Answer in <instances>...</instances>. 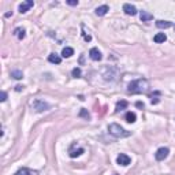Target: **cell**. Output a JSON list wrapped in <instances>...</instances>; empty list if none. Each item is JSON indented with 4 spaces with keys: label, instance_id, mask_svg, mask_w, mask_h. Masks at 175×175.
<instances>
[{
    "label": "cell",
    "instance_id": "18",
    "mask_svg": "<svg viewBox=\"0 0 175 175\" xmlns=\"http://www.w3.org/2000/svg\"><path fill=\"white\" fill-rule=\"evenodd\" d=\"M25 33H26V32H25L23 27H17V29L14 30V34H15L17 37H18L19 40H23V39H25V36H26Z\"/></svg>",
    "mask_w": 175,
    "mask_h": 175
},
{
    "label": "cell",
    "instance_id": "31",
    "mask_svg": "<svg viewBox=\"0 0 175 175\" xmlns=\"http://www.w3.org/2000/svg\"><path fill=\"white\" fill-rule=\"evenodd\" d=\"M115 175H116V174H115Z\"/></svg>",
    "mask_w": 175,
    "mask_h": 175
},
{
    "label": "cell",
    "instance_id": "5",
    "mask_svg": "<svg viewBox=\"0 0 175 175\" xmlns=\"http://www.w3.org/2000/svg\"><path fill=\"white\" fill-rule=\"evenodd\" d=\"M170 153V149L168 148H159L156 151V153H155V159H156L157 161H163L164 159H167V156H168Z\"/></svg>",
    "mask_w": 175,
    "mask_h": 175
},
{
    "label": "cell",
    "instance_id": "7",
    "mask_svg": "<svg viewBox=\"0 0 175 175\" xmlns=\"http://www.w3.org/2000/svg\"><path fill=\"white\" fill-rule=\"evenodd\" d=\"M89 56L92 60H95V62H98V60L103 59V55H101V52L98 51V48H92V49L89 51Z\"/></svg>",
    "mask_w": 175,
    "mask_h": 175
},
{
    "label": "cell",
    "instance_id": "21",
    "mask_svg": "<svg viewBox=\"0 0 175 175\" xmlns=\"http://www.w3.org/2000/svg\"><path fill=\"white\" fill-rule=\"evenodd\" d=\"M11 77L15 78V80H22V78H23V73H22L21 70H12Z\"/></svg>",
    "mask_w": 175,
    "mask_h": 175
},
{
    "label": "cell",
    "instance_id": "9",
    "mask_svg": "<svg viewBox=\"0 0 175 175\" xmlns=\"http://www.w3.org/2000/svg\"><path fill=\"white\" fill-rule=\"evenodd\" d=\"M34 6V3H33V0H27V2H25V3L19 4V12L21 14H25V12H27L32 7Z\"/></svg>",
    "mask_w": 175,
    "mask_h": 175
},
{
    "label": "cell",
    "instance_id": "25",
    "mask_svg": "<svg viewBox=\"0 0 175 175\" xmlns=\"http://www.w3.org/2000/svg\"><path fill=\"white\" fill-rule=\"evenodd\" d=\"M83 39H85V41H90V40H92V36H90V34H86V33L83 32Z\"/></svg>",
    "mask_w": 175,
    "mask_h": 175
},
{
    "label": "cell",
    "instance_id": "29",
    "mask_svg": "<svg viewBox=\"0 0 175 175\" xmlns=\"http://www.w3.org/2000/svg\"><path fill=\"white\" fill-rule=\"evenodd\" d=\"M15 90H17V92H21V90H23V86H22V85H17V86H15Z\"/></svg>",
    "mask_w": 175,
    "mask_h": 175
},
{
    "label": "cell",
    "instance_id": "30",
    "mask_svg": "<svg viewBox=\"0 0 175 175\" xmlns=\"http://www.w3.org/2000/svg\"><path fill=\"white\" fill-rule=\"evenodd\" d=\"M174 29H175V26H174Z\"/></svg>",
    "mask_w": 175,
    "mask_h": 175
},
{
    "label": "cell",
    "instance_id": "6",
    "mask_svg": "<svg viewBox=\"0 0 175 175\" xmlns=\"http://www.w3.org/2000/svg\"><path fill=\"white\" fill-rule=\"evenodd\" d=\"M116 163H118L119 166L126 167L131 163V159H130V156H127L126 153H120L118 157H116Z\"/></svg>",
    "mask_w": 175,
    "mask_h": 175
},
{
    "label": "cell",
    "instance_id": "3",
    "mask_svg": "<svg viewBox=\"0 0 175 175\" xmlns=\"http://www.w3.org/2000/svg\"><path fill=\"white\" fill-rule=\"evenodd\" d=\"M30 107L33 108V111L37 114H41V112H45L51 108V105L47 103L45 100H41V98H36V100H33L30 103Z\"/></svg>",
    "mask_w": 175,
    "mask_h": 175
},
{
    "label": "cell",
    "instance_id": "2",
    "mask_svg": "<svg viewBox=\"0 0 175 175\" xmlns=\"http://www.w3.org/2000/svg\"><path fill=\"white\" fill-rule=\"evenodd\" d=\"M108 133H110L111 136H114L115 138H126V137L131 136V131L123 129L120 125H118V123H111V125L108 126Z\"/></svg>",
    "mask_w": 175,
    "mask_h": 175
},
{
    "label": "cell",
    "instance_id": "27",
    "mask_svg": "<svg viewBox=\"0 0 175 175\" xmlns=\"http://www.w3.org/2000/svg\"><path fill=\"white\" fill-rule=\"evenodd\" d=\"M136 105H137V107H138V108H144V107H145L142 101H137V103H136Z\"/></svg>",
    "mask_w": 175,
    "mask_h": 175
},
{
    "label": "cell",
    "instance_id": "15",
    "mask_svg": "<svg viewBox=\"0 0 175 175\" xmlns=\"http://www.w3.org/2000/svg\"><path fill=\"white\" fill-rule=\"evenodd\" d=\"M74 55V49L71 47H64L62 51V56L63 58H71Z\"/></svg>",
    "mask_w": 175,
    "mask_h": 175
},
{
    "label": "cell",
    "instance_id": "13",
    "mask_svg": "<svg viewBox=\"0 0 175 175\" xmlns=\"http://www.w3.org/2000/svg\"><path fill=\"white\" fill-rule=\"evenodd\" d=\"M166 40H167L166 33H157V34H155V37H153V41L156 42V44H161V42H164Z\"/></svg>",
    "mask_w": 175,
    "mask_h": 175
},
{
    "label": "cell",
    "instance_id": "20",
    "mask_svg": "<svg viewBox=\"0 0 175 175\" xmlns=\"http://www.w3.org/2000/svg\"><path fill=\"white\" fill-rule=\"evenodd\" d=\"M127 101L126 100H120L116 103V111H122V110H125V108H127Z\"/></svg>",
    "mask_w": 175,
    "mask_h": 175
},
{
    "label": "cell",
    "instance_id": "24",
    "mask_svg": "<svg viewBox=\"0 0 175 175\" xmlns=\"http://www.w3.org/2000/svg\"><path fill=\"white\" fill-rule=\"evenodd\" d=\"M66 3H67L68 6H78V0H67Z\"/></svg>",
    "mask_w": 175,
    "mask_h": 175
},
{
    "label": "cell",
    "instance_id": "8",
    "mask_svg": "<svg viewBox=\"0 0 175 175\" xmlns=\"http://www.w3.org/2000/svg\"><path fill=\"white\" fill-rule=\"evenodd\" d=\"M123 11H125V14L131 15V17L137 15V8H136V6H133V4H130V3L123 4Z\"/></svg>",
    "mask_w": 175,
    "mask_h": 175
},
{
    "label": "cell",
    "instance_id": "12",
    "mask_svg": "<svg viewBox=\"0 0 175 175\" xmlns=\"http://www.w3.org/2000/svg\"><path fill=\"white\" fill-rule=\"evenodd\" d=\"M139 19H141L142 22H149V21L153 19V15L149 14L148 11H141L139 12Z\"/></svg>",
    "mask_w": 175,
    "mask_h": 175
},
{
    "label": "cell",
    "instance_id": "17",
    "mask_svg": "<svg viewBox=\"0 0 175 175\" xmlns=\"http://www.w3.org/2000/svg\"><path fill=\"white\" fill-rule=\"evenodd\" d=\"M125 119H126V122H129V123H134V122L137 120V115L134 112H131V111H129V112H126Z\"/></svg>",
    "mask_w": 175,
    "mask_h": 175
},
{
    "label": "cell",
    "instance_id": "28",
    "mask_svg": "<svg viewBox=\"0 0 175 175\" xmlns=\"http://www.w3.org/2000/svg\"><path fill=\"white\" fill-rule=\"evenodd\" d=\"M159 101H160V100H159L157 97H153V96H152V100H151V103H152V104H157Z\"/></svg>",
    "mask_w": 175,
    "mask_h": 175
},
{
    "label": "cell",
    "instance_id": "23",
    "mask_svg": "<svg viewBox=\"0 0 175 175\" xmlns=\"http://www.w3.org/2000/svg\"><path fill=\"white\" fill-rule=\"evenodd\" d=\"M81 74H82V71H81V68H80V67L73 68L71 75H73V77H74V78H80V77H81Z\"/></svg>",
    "mask_w": 175,
    "mask_h": 175
},
{
    "label": "cell",
    "instance_id": "14",
    "mask_svg": "<svg viewBox=\"0 0 175 175\" xmlns=\"http://www.w3.org/2000/svg\"><path fill=\"white\" fill-rule=\"evenodd\" d=\"M110 11V8H108V6H100V7H97L96 8V15H98V17H103V15H105L107 12Z\"/></svg>",
    "mask_w": 175,
    "mask_h": 175
},
{
    "label": "cell",
    "instance_id": "11",
    "mask_svg": "<svg viewBox=\"0 0 175 175\" xmlns=\"http://www.w3.org/2000/svg\"><path fill=\"white\" fill-rule=\"evenodd\" d=\"M156 26L159 27V29H168V27L172 26V23L170 21H163V19H159V21H156Z\"/></svg>",
    "mask_w": 175,
    "mask_h": 175
},
{
    "label": "cell",
    "instance_id": "22",
    "mask_svg": "<svg viewBox=\"0 0 175 175\" xmlns=\"http://www.w3.org/2000/svg\"><path fill=\"white\" fill-rule=\"evenodd\" d=\"M80 116H81V118H85L86 120H89V119H90V114L88 112V110H86V108H81Z\"/></svg>",
    "mask_w": 175,
    "mask_h": 175
},
{
    "label": "cell",
    "instance_id": "4",
    "mask_svg": "<svg viewBox=\"0 0 175 175\" xmlns=\"http://www.w3.org/2000/svg\"><path fill=\"white\" fill-rule=\"evenodd\" d=\"M118 75H119L118 68L112 67V66L107 67L103 73V78H104V81H107V82H114V81H116L118 80Z\"/></svg>",
    "mask_w": 175,
    "mask_h": 175
},
{
    "label": "cell",
    "instance_id": "1",
    "mask_svg": "<svg viewBox=\"0 0 175 175\" xmlns=\"http://www.w3.org/2000/svg\"><path fill=\"white\" fill-rule=\"evenodd\" d=\"M149 88V83L145 78H138L136 81H131L127 86V92L131 95H139V93H145Z\"/></svg>",
    "mask_w": 175,
    "mask_h": 175
},
{
    "label": "cell",
    "instance_id": "19",
    "mask_svg": "<svg viewBox=\"0 0 175 175\" xmlns=\"http://www.w3.org/2000/svg\"><path fill=\"white\" fill-rule=\"evenodd\" d=\"M15 175H33V171L26 168V167H22V168H19L18 171L15 172Z\"/></svg>",
    "mask_w": 175,
    "mask_h": 175
},
{
    "label": "cell",
    "instance_id": "16",
    "mask_svg": "<svg viewBox=\"0 0 175 175\" xmlns=\"http://www.w3.org/2000/svg\"><path fill=\"white\" fill-rule=\"evenodd\" d=\"M83 152H85V149H83V148H78V149H75V151L70 148L68 153H70V157H78V156H81Z\"/></svg>",
    "mask_w": 175,
    "mask_h": 175
},
{
    "label": "cell",
    "instance_id": "10",
    "mask_svg": "<svg viewBox=\"0 0 175 175\" xmlns=\"http://www.w3.org/2000/svg\"><path fill=\"white\" fill-rule=\"evenodd\" d=\"M48 62L54 63V64H60V63H62V56H59L58 54H51L49 56H48Z\"/></svg>",
    "mask_w": 175,
    "mask_h": 175
},
{
    "label": "cell",
    "instance_id": "26",
    "mask_svg": "<svg viewBox=\"0 0 175 175\" xmlns=\"http://www.w3.org/2000/svg\"><path fill=\"white\" fill-rule=\"evenodd\" d=\"M0 100L3 101V103L7 100V93H6V92H2V98H0Z\"/></svg>",
    "mask_w": 175,
    "mask_h": 175
}]
</instances>
